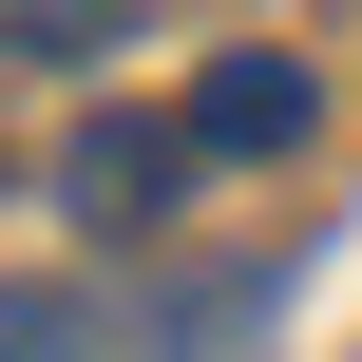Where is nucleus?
Wrapping results in <instances>:
<instances>
[{
    "label": "nucleus",
    "instance_id": "4",
    "mask_svg": "<svg viewBox=\"0 0 362 362\" xmlns=\"http://www.w3.org/2000/svg\"><path fill=\"white\" fill-rule=\"evenodd\" d=\"M0 362H95V305L76 286H0Z\"/></svg>",
    "mask_w": 362,
    "mask_h": 362
},
{
    "label": "nucleus",
    "instance_id": "2",
    "mask_svg": "<svg viewBox=\"0 0 362 362\" xmlns=\"http://www.w3.org/2000/svg\"><path fill=\"white\" fill-rule=\"evenodd\" d=\"M172 134H191V153H305V134H325V76H305V57H210Z\"/></svg>",
    "mask_w": 362,
    "mask_h": 362
},
{
    "label": "nucleus",
    "instance_id": "3",
    "mask_svg": "<svg viewBox=\"0 0 362 362\" xmlns=\"http://www.w3.org/2000/svg\"><path fill=\"white\" fill-rule=\"evenodd\" d=\"M134 38V0H0V57H95Z\"/></svg>",
    "mask_w": 362,
    "mask_h": 362
},
{
    "label": "nucleus",
    "instance_id": "1",
    "mask_svg": "<svg viewBox=\"0 0 362 362\" xmlns=\"http://www.w3.org/2000/svg\"><path fill=\"white\" fill-rule=\"evenodd\" d=\"M172 172H191V134L172 115H76V153H57V191H76V229H172Z\"/></svg>",
    "mask_w": 362,
    "mask_h": 362
}]
</instances>
